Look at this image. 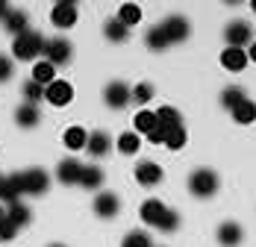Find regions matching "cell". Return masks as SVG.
<instances>
[{
  "label": "cell",
  "mask_w": 256,
  "mask_h": 247,
  "mask_svg": "<svg viewBox=\"0 0 256 247\" xmlns=\"http://www.w3.org/2000/svg\"><path fill=\"white\" fill-rule=\"evenodd\" d=\"M44 100H50L53 106H68L74 100V86L65 80H53L50 86L44 88Z\"/></svg>",
  "instance_id": "obj_5"
},
{
  "label": "cell",
  "mask_w": 256,
  "mask_h": 247,
  "mask_svg": "<svg viewBox=\"0 0 256 247\" xmlns=\"http://www.w3.org/2000/svg\"><path fill=\"white\" fill-rule=\"evenodd\" d=\"M188 188L194 198H212L218 192V174L209 171V168H200L188 176Z\"/></svg>",
  "instance_id": "obj_2"
},
{
  "label": "cell",
  "mask_w": 256,
  "mask_h": 247,
  "mask_svg": "<svg viewBox=\"0 0 256 247\" xmlns=\"http://www.w3.org/2000/svg\"><path fill=\"white\" fill-rule=\"evenodd\" d=\"M24 98H26V103H32L36 106V100H44V86H38V82H26L24 86Z\"/></svg>",
  "instance_id": "obj_35"
},
{
  "label": "cell",
  "mask_w": 256,
  "mask_h": 247,
  "mask_svg": "<svg viewBox=\"0 0 256 247\" xmlns=\"http://www.w3.org/2000/svg\"><path fill=\"white\" fill-rule=\"evenodd\" d=\"M21 194H24V188H21V174L3 176V182H0V200H6V203L12 206V203H21Z\"/></svg>",
  "instance_id": "obj_10"
},
{
  "label": "cell",
  "mask_w": 256,
  "mask_h": 247,
  "mask_svg": "<svg viewBox=\"0 0 256 247\" xmlns=\"http://www.w3.org/2000/svg\"><path fill=\"white\" fill-rule=\"evenodd\" d=\"M15 232H18V226L9 221V218H3V221H0V242H12V238H15Z\"/></svg>",
  "instance_id": "obj_37"
},
{
  "label": "cell",
  "mask_w": 256,
  "mask_h": 247,
  "mask_svg": "<svg viewBox=\"0 0 256 247\" xmlns=\"http://www.w3.org/2000/svg\"><path fill=\"white\" fill-rule=\"evenodd\" d=\"M224 36H227V48H242L244 44H250V36H254V30L248 21H232L227 30H224Z\"/></svg>",
  "instance_id": "obj_6"
},
{
  "label": "cell",
  "mask_w": 256,
  "mask_h": 247,
  "mask_svg": "<svg viewBox=\"0 0 256 247\" xmlns=\"http://www.w3.org/2000/svg\"><path fill=\"white\" fill-rule=\"evenodd\" d=\"M15 121L21 124L24 130H30V126H36V124L42 121V112H38V106L24 103V106H18V112H15Z\"/></svg>",
  "instance_id": "obj_20"
},
{
  "label": "cell",
  "mask_w": 256,
  "mask_h": 247,
  "mask_svg": "<svg viewBox=\"0 0 256 247\" xmlns=\"http://www.w3.org/2000/svg\"><path fill=\"white\" fill-rule=\"evenodd\" d=\"M221 65L227 68V71H244V65H248V53L242 48H227L221 53Z\"/></svg>",
  "instance_id": "obj_15"
},
{
  "label": "cell",
  "mask_w": 256,
  "mask_h": 247,
  "mask_svg": "<svg viewBox=\"0 0 256 247\" xmlns=\"http://www.w3.org/2000/svg\"><path fill=\"white\" fill-rule=\"evenodd\" d=\"M242 236H244V232H242V226H238V224H232V221H227V224H221V226H218V242H221L224 247H236L238 242H242Z\"/></svg>",
  "instance_id": "obj_17"
},
{
  "label": "cell",
  "mask_w": 256,
  "mask_h": 247,
  "mask_svg": "<svg viewBox=\"0 0 256 247\" xmlns=\"http://www.w3.org/2000/svg\"><path fill=\"white\" fill-rule=\"evenodd\" d=\"M109 148H112V138H109V132H103V130L92 132V136H88V142H86V150H88L92 156H106Z\"/></svg>",
  "instance_id": "obj_16"
},
{
  "label": "cell",
  "mask_w": 256,
  "mask_h": 247,
  "mask_svg": "<svg viewBox=\"0 0 256 247\" xmlns=\"http://www.w3.org/2000/svg\"><path fill=\"white\" fill-rule=\"evenodd\" d=\"M100 182H103V171L98 165H82V174H80L82 188H100Z\"/></svg>",
  "instance_id": "obj_22"
},
{
  "label": "cell",
  "mask_w": 256,
  "mask_h": 247,
  "mask_svg": "<svg viewBox=\"0 0 256 247\" xmlns=\"http://www.w3.org/2000/svg\"><path fill=\"white\" fill-rule=\"evenodd\" d=\"M248 59H254V62H256V42L250 44V53H248Z\"/></svg>",
  "instance_id": "obj_41"
},
{
  "label": "cell",
  "mask_w": 256,
  "mask_h": 247,
  "mask_svg": "<svg viewBox=\"0 0 256 247\" xmlns=\"http://www.w3.org/2000/svg\"><path fill=\"white\" fill-rule=\"evenodd\" d=\"M250 6H254V12H256V0H250Z\"/></svg>",
  "instance_id": "obj_43"
},
{
  "label": "cell",
  "mask_w": 256,
  "mask_h": 247,
  "mask_svg": "<svg viewBox=\"0 0 256 247\" xmlns=\"http://www.w3.org/2000/svg\"><path fill=\"white\" fill-rule=\"evenodd\" d=\"M12 76V59L9 56H0V82H6Z\"/></svg>",
  "instance_id": "obj_38"
},
{
  "label": "cell",
  "mask_w": 256,
  "mask_h": 247,
  "mask_svg": "<svg viewBox=\"0 0 256 247\" xmlns=\"http://www.w3.org/2000/svg\"><path fill=\"white\" fill-rule=\"evenodd\" d=\"M6 218H9V221L21 230V226L30 221V209H26L24 203H12V206H9V212H6Z\"/></svg>",
  "instance_id": "obj_29"
},
{
  "label": "cell",
  "mask_w": 256,
  "mask_h": 247,
  "mask_svg": "<svg viewBox=\"0 0 256 247\" xmlns=\"http://www.w3.org/2000/svg\"><path fill=\"white\" fill-rule=\"evenodd\" d=\"M12 53H15V59H21V62H30V59L38 62V53H44V36L36 32V30H26L21 36H15Z\"/></svg>",
  "instance_id": "obj_1"
},
{
  "label": "cell",
  "mask_w": 256,
  "mask_h": 247,
  "mask_svg": "<svg viewBox=\"0 0 256 247\" xmlns=\"http://www.w3.org/2000/svg\"><path fill=\"white\" fill-rule=\"evenodd\" d=\"M121 247H154L148 232H130L127 238L121 242Z\"/></svg>",
  "instance_id": "obj_34"
},
{
  "label": "cell",
  "mask_w": 256,
  "mask_h": 247,
  "mask_svg": "<svg viewBox=\"0 0 256 247\" xmlns=\"http://www.w3.org/2000/svg\"><path fill=\"white\" fill-rule=\"evenodd\" d=\"M148 138H150V142H154V144H165V130H162V126H159V124H156L154 130H150V132H148Z\"/></svg>",
  "instance_id": "obj_39"
},
{
  "label": "cell",
  "mask_w": 256,
  "mask_h": 247,
  "mask_svg": "<svg viewBox=\"0 0 256 247\" xmlns=\"http://www.w3.org/2000/svg\"><path fill=\"white\" fill-rule=\"evenodd\" d=\"M138 148H142V142H138V136H136V132H124V136H118V150H121V153L132 156Z\"/></svg>",
  "instance_id": "obj_31"
},
{
  "label": "cell",
  "mask_w": 256,
  "mask_h": 247,
  "mask_svg": "<svg viewBox=\"0 0 256 247\" xmlns=\"http://www.w3.org/2000/svg\"><path fill=\"white\" fill-rule=\"evenodd\" d=\"M182 144H186V126H174V130L165 132V148L180 150Z\"/></svg>",
  "instance_id": "obj_32"
},
{
  "label": "cell",
  "mask_w": 256,
  "mask_h": 247,
  "mask_svg": "<svg viewBox=\"0 0 256 247\" xmlns=\"http://www.w3.org/2000/svg\"><path fill=\"white\" fill-rule=\"evenodd\" d=\"M156 226H159V230H165V232H174V230L180 226V215L174 212V209H165V215H162V221L156 224Z\"/></svg>",
  "instance_id": "obj_36"
},
{
  "label": "cell",
  "mask_w": 256,
  "mask_h": 247,
  "mask_svg": "<svg viewBox=\"0 0 256 247\" xmlns=\"http://www.w3.org/2000/svg\"><path fill=\"white\" fill-rule=\"evenodd\" d=\"M136 180H138L142 186H156V182H162V168H159L156 162H138Z\"/></svg>",
  "instance_id": "obj_14"
},
{
  "label": "cell",
  "mask_w": 256,
  "mask_h": 247,
  "mask_svg": "<svg viewBox=\"0 0 256 247\" xmlns=\"http://www.w3.org/2000/svg\"><path fill=\"white\" fill-rule=\"evenodd\" d=\"M156 121L159 126L168 132V130H174V126H182V118H180V112L174 106H159V112H156Z\"/></svg>",
  "instance_id": "obj_21"
},
{
  "label": "cell",
  "mask_w": 256,
  "mask_h": 247,
  "mask_svg": "<svg viewBox=\"0 0 256 247\" xmlns=\"http://www.w3.org/2000/svg\"><path fill=\"white\" fill-rule=\"evenodd\" d=\"M80 174H82V165H80L77 159H62V162H59V168H56L59 182H65V186L80 182Z\"/></svg>",
  "instance_id": "obj_12"
},
{
  "label": "cell",
  "mask_w": 256,
  "mask_h": 247,
  "mask_svg": "<svg viewBox=\"0 0 256 247\" xmlns=\"http://www.w3.org/2000/svg\"><path fill=\"white\" fill-rule=\"evenodd\" d=\"M156 124H159V121H156V112H148V109H142V112L132 118V126H136V132H144V136L154 130Z\"/></svg>",
  "instance_id": "obj_26"
},
{
  "label": "cell",
  "mask_w": 256,
  "mask_h": 247,
  "mask_svg": "<svg viewBox=\"0 0 256 247\" xmlns=\"http://www.w3.org/2000/svg\"><path fill=\"white\" fill-rule=\"evenodd\" d=\"M3 26L12 32V36H21V32H26V15L24 12H6V18H3Z\"/></svg>",
  "instance_id": "obj_25"
},
{
  "label": "cell",
  "mask_w": 256,
  "mask_h": 247,
  "mask_svg": "<svg viewBox=\"0 0 256 247\" xmlns=\"http://www.w3.org/2000/svg\"><path fill=\"white\" fill-rule=\"evenodd\" d=\"M53 80H56V68H53L50 62H44V59H38L36 65H32V82H38V86H50Z\"/></svg>",
  "instance_id": "obj_18"
},
{
  "label": "cell",
  "mask_w": 256,
  "mask_h": 247,
  "mask_svg": "<svg viewBox=\"0 0 256 247\" xmlns=\"http://www.w3.org/2000/svg\"><path fill=\"white\" fill-rule=\"evenodd\" d=\"M50 247H65V244H50Z\"/></svg>",
  "instance_id": "obj_44"
},
{
  "label": "cell",
  "mask_w": 256,
  "mask_h": 247,
  "mask_svg": "<svg viewBox=\"0 0 256 247\" xmlns=\"http://www.w3.org/2000/svg\"><path fill=\"white\" fill-rule=\"evenodd\" d=\"M6 12H9V3H3V0H0V18H6Z\"/></svg>",
  "instance_id": "obj_40"
},
{
  "label": "cell",
  "mask_w": 256,
  "mask_h": 247,
  "mask_svg": "<svg viewBox=\"0 0 256 247\" xmlns=\"http://www.w3.org/2000/svg\"><path fill=\"white\" fill-rule=\"evenodd\" d=\"M48 186H50V176H48V171H42V168H32V171L21 174V188H24V194H44Z\"/></svg>",
  "instance_id": "obj_4"
},
{
  "label": "cell",
  "mask_w": 256,
  "mask_h": 247,
  "mask_svg": "<svg viewBox=\"0 0 256 247\" xmlns=\"http://www.w3.org/2000/svg\"><path fill=\"white\" fill-rule=\"evenodd\" d=\"M0 182H3V176H0Z\"/></svg>",
  "instance_id": "obj_45"
},
{
  "label": "cell",
  "mask_w": 256,
  "mask_h": 247,
  "mask_svg": "<svg viewBox=\"0 0 256 247\" xmlns=\"http://www.w3.org/2000/svg\"><path fill=\"white\" fill-rule=\"evenodd\" d=\"M50 21L53 26H59V30H68V26L77 24V6L74 3H56L50 12Z\"/></svg>",
  "instance_id": "obj_9"
},
{
  "label": "cell",
  "mask_w": 256,
  "mask_h": 247,
  "mask_svg": "<svg viewBox=\"0 0 256 247\" xmlns=\"http://www.w3.org/2000/svg\"><path fill=\"white\" fill-rule=\"evenodd\" d=\"M130 100H136V103H142V106L150 103V100H154V86H150V82H138V86L130 92Z\"/></svg>",
  "instance_id": "obj_30"
},
{
  "label": "cell",
  "mask_w": 256,
  "mask_h": 247,
  "mask_svg": "<svg viewBox=\"0 0 256 247\" xmlns=\"http://www.w3.org/2000/svg\"><path fill=\"white\" fill-rule=\"evenodd\" d=\"M142 221L144 224H150V226H156V224L162 221V215H165V203L162 200H156V198H150V200H144L142 203Z\"/></svg>",
  "instance_id": "obj_13"
},
{
  "label": "cell",
  "mask_w": 256,
  "mask_h": 247,
  "mask_svg": "<svg viewBox=\"0 0 256 247\" xmlns=\"http://www.w3.org/2000/svg\"><path fill=\"white\" fill-rule=\"evenodd\" d=\"M118 209H121V200H118V194H112V192H103V194L94 198V212L100 218H115Z\"/></svg>",
  "instance_id": "obj_11"
},
{
  "label": "cell",
  "mask_w": 256,
  "mask_h": 247,
  "mask_svg": "<svg viewBox=\"0 0 256 247\" xmlns=\"http://www.w3.org/2000/svg\"><path fill=\"white\" fill-rule=\"evenodd\" d=\"M168 44H171V42L165 38L162 26H154V30H148V48H150V50H165Z\"/></svg>",
  "instance_id": "obj_33"
},
{
  "label": "cell",
  "mask_w": 256,
  "mask_h": 247,
  "mask_svg": "<svg viewBox=\"0 0 256 247\" xmlns=\"http://www.w3.org/2000/svg\"><path fill=\"white\" fill-rule=\"evenodd\" d=\"M118 21L127 26V30L130 26H136L138 21H142V6H136V3H124V6L118 9Z\"/></svg>",
  "instance_id": "obj_24"
},
{
  "label": "cell",
  "mask_w": 256,
  "mask_h": 247,
  "mask_svg": "<svg viewBox=\"0 0 256 247\" xmlns=\"http://www.w3.org/2000/svg\"><path fill=\"white\" fill-rule=\"evenodd\" d=\"M242 100H248V98H244V88H238V86H230V88H224V92H221V103H224L230 112L242 103Z\"/></svg>",
  "instance_id": "obj_27"
},
{
  "label": "cell",
  "mask_w": 256,
  "mask_h": 247,
  "mask_svg": "<svg viewBox=\"0 0 256 247\" xmlns=\"http://www.w3.org/2000/svg\"><path fill=\"white\" fill-rule=\"evenodd\" d=\"M162 32H165V38L174 44V42H186L188 38V21L182 18V15H171V18H165L162 21Z\"/></svg>",
  "instance_id": "obj_7"
},
{
  "label": "cell",
  "mask_w": 256,
  "mask_h": 247,
  "mask_svg": "<svg viewBox=\"0 0 256 247\" xmlns=\"http://www.w3.org/2000/svg\"><path fill=\"white\" fill-rule=\"evenodd\" d=\"M103 100H106V106H112V109H124L130 103V86L127 82H109V86L103 88Z\"/></svg>",
  "instance_id": "obj_8"
},
{
  "label": "cell",
  "mask_w": 256,
  "mask_h": 247,
  "mask_svg": "<svg viewBox=\"0 0 256 247\" xmlns=\"http://www.w3.org/2000/svg\"><path fill=\"white\" fill-rule=\"evenodd\" d=\"M3 218H6V212H3V206H0V221H3Z\"/></svg>",
  "instance_id": "obj_42"
},
{
  "label": "cell",
  "mask_w": 256,
  "mask_h": 247,
  "mask_svg": "<svg viewBox=\"0 0 256 247\" xmlns=\"http://www.w3.org/2000/svg\"><path fill=\"white\" fill-rule=\"evenodd\" d=\"M62 142H65V148H68V150H86L88 132H86L82 126H68V130H65V136H62Z\"/></svg>",
  "instance_id": "obj_19"
},
{
  "label": "cell",
  "mask_w": 256,
  "mask_h": 247,
  "mask_svg": "<svg viewBox=\"0 0 256 247\" xmlns=\"http://www.w3.org/2000/svg\"><path fill=\"white\" fill-rule=\"evenodd\" d=\"M44 62H50L53 68L71 62V42L62 38V36H59V38H50V42H44Z\"/></svg>",
  "instance_id": "obj_3"
},
{
  "label": "cell",
  "mask_w": 256,
  "mask_h": 247,
  "mask_svg": "<svg viewBox=\"0 0 256 247\" xmlns=\"http://www.w3.org/2000/svg\"><path fill=\"white\" fill-rule=\"evenodd\" d=\"M232 118H236V124H254L256 121V103L254 100H242L232 109Z\"/></svg>",
  "instance_id": "obj_23"
},
{
  "label": "cell",
  "mask_w": 256,
  "mask_h": 247,
  "mask_svg": "<svg viewBox=\"0 0 256 247\" xmlns=\"http://www.w3.org/2000/svg\"><path fill=\"white\" fill-rule=\"evenodd\" d=\"M103 32H106V38H109V42H124V38L130 36V30H127L124 24H121L118 18L106 21V30H103Z\"/></svg>",
  "instance_id": "obj_28"
}]
</instances>
